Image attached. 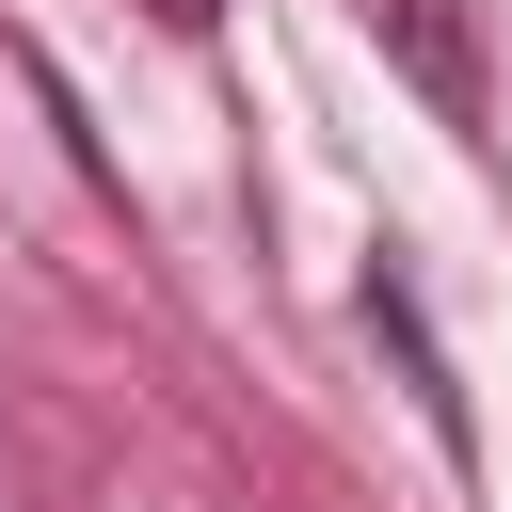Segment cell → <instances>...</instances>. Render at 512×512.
<instances>
[{
	"label": "cell",
	"mask_w": 512,
	"mask_h": 512,
	"mask_svg": "<svg viewBox=\"0 0 512 512\" xmlns=\"http://www.w3.org/2000/svg\"><path fill=\"white\" fill-rule=\"evenodd\" d=\"M368 32H384V64H400L448 128H496V48H480L464 0H368Z\"/></svg>",
	"instance_id": "cell-1"
},
{
	"label": "cell",
	"mask_w": 512,
	"mask_h": 512,
	"mask_svg": "<svg viewBox=\"0 0 512 512\" xmlns=\"http://www.w3.org/2000/svg\"><path fill=\"white\" fill-rule=\"evenodd\" d=\"M368 336H384V368L416 384L432 448H448V464H480V416H464V368H448V336H432V304H416V272H400V256H368Z\"/></svg>",
	"instance_id": "cell-2"
},
{
	"label": "cell",
	"mask_w": 512,
	"mask_h": 512,
	"mask_svg": "<svg viewBox=\"0 0 512 512\" xmlns=\"http://www.w3.org/2000/svg\"><path fill=\"white\" fill-rule=\"evenodd\" d=\"M144 16H160V32H224V0H144Z\"/></svg>",
	"instance_id": "cell-3"
}]
</instances>
